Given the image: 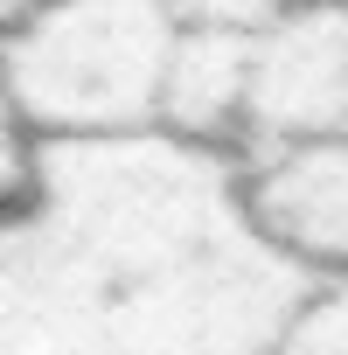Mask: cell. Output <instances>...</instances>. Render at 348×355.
I'll list each match as a JSON object with an SVG mask.
<instances>
[{
  "label": "cell",
  "mask_w": 348,
  "mask_h": 355,
  "mask_svg": "<svg viewBox=\"0 0 348 355\" xmlns=\"http://www.w3.org/2000/svg\"><path fill=\"white\" fill-rule=\"evenodd\" d=\"M174 0H35L0 35V84L35 146L146 139L182 35Z\"/></svg>",
  "instance_id": "7a4b0ae2"
},
{
  "label": "cell",
  "mask_w": 348,
  "mask_h": 355,
  "mask_svg": "<svg viewBox=\"0 0 348 355\" xmlns=\"http://www.w3.org/2000/svg\"><path fill=\"white\" fill-rule=\"evenodd\" d=\"M341 8H348V0H341Z\"/></svg>",
  "instance_id": "30bf717a"
},
{
  "label": "cell",
  "mask_w": 348,
  "mask_h": 355,
  "mask_svg": "<svg viewBox=\"0 0 348 355\" xmlns=\"http://www.w3.org/2000/svg\"><path fill=\"white\" fill-rule=\"evenodd\" d=\"M35 182V139L21 132L15 105H8V84H0V216H8Z\"/></svg>",
  "instance_id": "52a82bcc"
},
{
  "label": "cell",
  "mask_w": 348,
  "mask_h": 355,
  "mask_svg": "<svg viewBox=\"0 0 348 355\" xmlns=\"http://www.w3.org/2000/svg\"><path fill=\"white\" fill-rule=\"evenodd\" d=\"M189 21H223V28H258L272 21L279 8H293V0H174Z\"/></svg>",
  "instance_id": "ba28073f"
},
{
  "label": "cell",
  "mask_w": 348,
  "mask_h": 355,
  "mask_svg": "<svg viewBox=\"0 0 348 355\" xmlns=\"http://www.w3.org/2000/svg\"><path fill=\"white\" fill-rule=\"evenodd\" d=\"M244 223L306 286L348 279V132L237 160Z\"/></svg>",
  "instance_id": "277c9868"
},
{
  "label": "cell",
  "mask_w": 348,
  "mask_h": 355,
  "mask_svg": "<svg viewBox=\"0 0 348 355\" xmlns=\"http://www.w3.org/2000/svg\"><path fill=\"white\" fill-rule=\"evenodd\" d=\"M28 8H35V0H0V35H8V28H15Z\"/></svg>",
  "instance_id": "9c48e42d"
},
{
  "label": "cell",
  "mask_w": 348,
  "mask_h": 355,
  "mask_svg": "<svg viewBox=\"0 0 348 355\" xmlns=\"http://www.w3.org/2000/svg\"><path fill=\"white\" fill-rule=\"evenodd\" d=\"M334 132H348V8L293 0L251 28V98L237 160Z\"/></svg>",
  "instance_id": "3957f363"
},
{
  "label": "cell",
  "mask_w": 348,
  "mask_h": 355,
  "mask_svg": "<svg viewBox=\"0 0 348 355\" xmlns=\"http://www.w3.org/2000/svg\"><path fill=\"white\" fill-rule=\"evenodd\" d=\"M272 355H348V279L306 286L286 327L272 334Z\"/></svg>",
  "instance_id": "8992f818"
},
{
  "label": "cell",
  "mask_w": 348,
  "mask_h": 355,
  "mask_svg": "<svg viewBox=\"0 0 348 355\" xmlns=\"http://www.w3.org/2000/svg\"><path fill=\"white\" fill-rule=\"evenodd\" d=\"M299 293L244 223L237 160L160 132L35 146L0 216V355H272Z\"/></svg>",
  "instance_id": "6da1fadb"
},
{
  "label": "cell",
  "mask_w": 348,
  "mask_h": 355,
  "mask_svg": "<svg viewBox=\"0 0 348 355\" xmlns=\"http://www.w3.org/2000/svg\"><path fill=\"white\" fill-rule=\"evenodd\" d=\"M244 98H251V28L182 21L160 77V139L237 160L244 146Z\"/></svg>",
  "instance_id": "5b68a950"
}]
</instances>
